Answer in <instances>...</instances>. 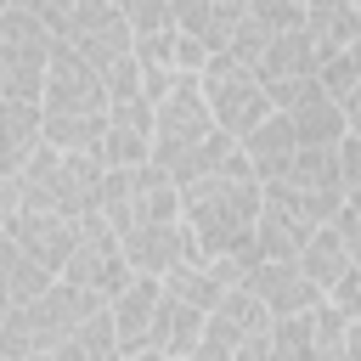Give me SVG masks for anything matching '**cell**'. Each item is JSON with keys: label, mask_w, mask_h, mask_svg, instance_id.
<instances>
[{"label": "cell", "mask_w": 361, "mask_h": 361, "mask_svg": "<svg viewBox=\"0 0 361 361\" xmlns=\"http://www.w3.org/2000/svg\"><path fill=\"white\" fill-rule=\"evenodd\" d=\"M6 237H11V248H17V254H28V259H34V265H45L51 276H62V265H68V254H73V243H79V220L23 209V214L6 226Z\"/></svg>", "instance_id": "obj_14"}, {"label": "cell", "mask_w": 361, "mask_h": 361, "mask_svg": "<svg viewBox=\"0 0 361 361\" xmlns=\"http://www.w3.org/2000/svg\"><path fill=\"white\" fill-rule=\"evenodd\" d=\"M34 152H39V107L0 102V175H23Z\"/></svg>", "instance_id": "obj_24"}, {"label": "cell", "mask_w": 361, "mask_h": 361, "mask_svg": "<svg viewBox=\"0 0 361 361\" xmlns=\"http://www.w3.org/2000/svg\"><path fill=\"white\" fill-rule=\"evenodd\" d=\"M310 282H316V293L327 299L338 282H344V271H350V248H344V237L333 231V226H316L310 237H305V248H299V259H293Z\"/></svg>", "instance_id": "obj_23"}, {"label": "cell", "mask_w": 361, "mask_h": 361, "mask_svg": "<svg viewBox=\"0 0 361 361\" xmlns=\"http://www.w3.org/2000/svg\"><path fill=\"white\" fill-rule=\"evenodd\" d=\"M197 90H203V107H209V118H214V130L226 141H243L271 118L265 85L237 56H209V68L197 73Z\"/></svg>", "instance_id": "obj_8"}, {"label": "cell", "mask_w": 361, "mask_h": 361, "mask_svg": "<svg viewBox=\"0 0 361 361\" xmlns=\"http://www.w3.org/2000/svg\"><path fill=\"white\" fill-rule=\"evenodd\" d=\"M305 237H310V226H299L293 214H282L276 203H265L259 220H254V243H248V254H254V265H282V259H299Z\"/></svg>", "instance_id": "obj_22"}, {"label": "cell", "mask_w": 361, "mask_h": 361, "mask_svg": "<svg viewBox=\"0 0 361 361\" xmlns=\"http://www.w3.org/2000/svg\"><path fill=\"white\" fill-rule=\"evenodd\" d=\"M51 62V34L34 6H0V102L39 107Z\"/></svg>", "instance_id": "obj_7"}, {"label": "cell", "mask_w": 361, "mask_h": 361, "mask_svg": "<svg viewBox=\"0 0 361 361\" xmlns=\"http://www.w3.org/2000/svg\"><path fill=\"white\" fill-rule=\"evenodd\" d=\"M158 288H164L169 299H180V305H192V310H203V316L220 305V288H214V276H209L203 265H180V271H169Z\"/></svg>", "instance_id": "obj_25"}, {"label": "cell", "mask_w": 361, "mask_h": 361, "mask_svg": "<svg viewBox=\"0 0 361 361\" xmlns=\"http://www.w3.org/2000/svg\"><path fill=\"white\" fill-rule=\"evenodd\" d=\"M158 282L152 276H130V288L107 305V316H113V338H118V355H135V350H147V327H152V310H158Z\"/></svg>", "instance_id": "obj_19"}, {"label": "cell", "mask_w": 361, "mask_h": 361, "mask_svg": "<svg viewBox=\"0 0 361 361\" xmlns=\"http://www.w3.org/2000/svg\"><path fill=\"white\" fill-rule=\"evenodd\" d=\"M344 361H361V316H355L350 333H344Z\"/></svg>", "instance_id": "obj_32"}, {"label": "cell", "mask_w": 361, "mask_h": 361, "mask_svg": "<svg viewBox=\"0 0 361 361\" xmlns=\"http://www.w3.org/2000/svg\"><path fill=\"white\" fill-rule=\"evenodd\" d=\"M333 164H338V186H344V197L361 192V141H355V135H344V141L333 147Z\"/></svg>", "instance_id": "obj_28"}, {"label": "cell", "mask_w": 361, "mask_h": 361, "mask_svg": "<svg viewBox=\"0 0 361 361\" xmlns=\"http://www.w3.org/2000/svg\"><path fill=\"white\" fill-rule=\"evenodd\" d=\"M271 361H310V310L271 322Z\"/></svg>", "instance_id": "obj_26"}, {"label": "cell", "mask_w": 361, "mask_h": 361, "mask_svg": "<svg viewBox=\"0 0 361 361\" xmlns=\"http://www.w3.org/2000/svg\"><path fill=\"white\" fill-rule=\"evenodd\" d=\"M254 79H259L265 90H271V85H305V79H316V51H310L305 28L276 34V39L265 45V56L254 62Z\"/></svg>", "instance_id": "obj_21"}, {"label": "cell", "mask_w": 361, "mask_h": 361, "mask_svg": "<svg viewBox=\"0 0 361 361\" xmlns=\"http://www.w3.org/2000/svg\"><path fill=\"white\" fill-rule=\"evenodd\" d=\"M0 361H6V355H0Z\"/></svg>", "instance_id": "obj_36"}, {"label": "cell", "mask_w": 361, "mask_h": 361, "mask_svg": "<svg viewBox=\"0 0 361 361\" xmlns=\"http://www.w3.org/2000/svg\"><path fill=\"white\" fill-rule=\"evenodd\" d=\"M102 169H141L152 164V107L141 96L107 102V130H102Z\"/></svg>", "instance_id": "obj_13"}, {"label": "cell", "mask_w": 361, "mask_h": 361, "mask_svg": "<svg viewBox=\"0 0 361 361\" xmlns=\"http://www.w3.org/2000/svg\"><path fill=\"white\" fill-rule=\"evenodd\" d=\"M0 237H6V231H0Z\"/></svg>", "instance_id": "obj_34"}, {"label": "cell", "mask_w": 361, "mask_h": 361, "mask_svg": "<svg viewBox=\"0 0 361 361\" xmlns=\"http://www.w3.org/2000/svg\"><path fill=\"white\" fill-rule=\"evenodd\" d=\"M243 288L271 310V322H282V316H305V310H316V305H322L316 282H310L293 259H282V265H248Z\"/></svg>", "instance_id": "obj_15"}, {"label": "cell", "mask_w": 361, "mask_h": 361, "mask_svg": "<svg viewBox=\"0 0 361 361\" xmlns=\"http://www.w3.org/2000/svg\"><path fill=\"white\" fill-rule=\"evenodd\" d=\"M243 6H248V0H186V6H175V34L197 39L209 56H226L231 39H237Z\"/></svg>", "instance_id": "obj_16"}, {"label": "cell", "mask_w": 361, "mask_h": 361, "mask_svg": "<svg viewBox=\"0 0 361 361\" xmlns=\"http://www.w3.org/2000/svg\"><path fill=\"white\" fill-rule=\"evenodd\" d=\"M118 361H169V355H158V350H135V355H118Z\"/></svg>", "instance_id": "obj_33"}, {"label": "cell", "mask_w": 361, "mask_h": 361, "mask_svg": "<svg viewBox=\"0 0 361 361\" xmlns=\"http://www.w3.org/2000/svg\"><path fill=\"white\" fill-rule=\"evenodd\" d=\"M344 135H355V141H361V90L344 102Z\"/></svg>", "instance_id": "obj_31"}, {"label": "cell", "mask_w": 361, "mask_h": 361, "mask_svg": "<svg viewBox=\"0 0 361 361\" xmlns=\"http://www.w3.org/2000/svg\"><path fill=\"white\" fill-rule=\"evenodd\" d=\"M237 141H226L203 107L197 79H180L158 107H152V169L169 175L175 186H192L203 175H220Z\"/></svg>", "instance_id": "obj_3"}, {"label": "cell", "mask_w": 361, "mask_h": 361, "mask_svg": "<svg viewBox=\"0 0 361 361\" xmlns=\"http://www.w3.org/2000/svg\"><path fill=\"white\" fill-rule=\"evenodd\" d=\"M11 265H17V248L0 237V322L11 316Z\"/></svg>", "instance_id": "obj_30"}, {"label": "cell", "mask_w": 361, "mask_h": 361, "mask_svg": "<svg viewBox=\"0 0 361 361\" xmlns=\"http://www.w3.org/2000/svg\"><path fill=\"white\" fill-rule=\"evenodd\" d=\"M197 338H203V310L158 293V310H152V327H147V350H158L169 361H192L197 355Z\"/></svg>", "instance_id": "obj_18"}, {"label": "cell", "mask_w": 361, "mask_h": 361, "mask_svg": "<svg viewBox=\"0 0 361 361\" xmlns=\"http://www.w3.org/2000/svg\"><path fill=\"white\" fill-rule=\"evenodd\" d=\"M39 113L45 118H102L107 113V90L96 79V68H85L68 45L51 39V62H45V90H39Z\"/></svg>", "instance_id": "obj_10"}, {"label": "cell", "mask_w": 361, "mask_h": 361, "mask_svg": "<svg viewBox=\"0 0 361 361\" xmlns=\"http://www.w3.org/2000/svg\"><path fill=\"white\" fill-rule=\"evenodd\" d=\"M118 243H124V265H130V276H152V282H164V276L180 271V265H203V254H197L186 220L141 226V231H130V237H118Z\"/></svg>", "instance_id": "obj_12"}, {"label": "cell", "mask_w": 361, "mask_h": 361, "mask_svg": "<svg viewBox=\"0 0 361 361\" xmlns=\"http://www.w3.org/2000/svg\"><path fill=\"white\" fill-rule=\"evenodd\" d=\"M17 214H23V186H17V175H0V231H6Z\"/></svg>", "instance_id": "obj_29"}, {"label": "cell", "mask_w": 361, "mask_h": 361, "mask_svg": "<svg viewBox=\"0 0 361 361\" xmlns=\"http://www.w3.org/2000/svg\"><path fill=\"white\" fill-rule=\"evenodd\" d=\"M355 11H361V6H355Z\"/></svg>", "instance_id": "obj_35"}, {"label": "cell", "mask_w": 361, "mask_h": 361, "mask_svg": "<svg viewBox=\"0 0 361 361\" xmlns=\"http://www.w3.org/2000/svg\"><path fill=\"white\" fill-rule=\"evenodd\" d=\"M124 23H130V39H152V34H169L175 28V6L169 0H130L124 6Z\"/></svg>", "instance_id": "obj_27"}, {"label": "cell", "mask_w": 361, "mask_h": 361, "mask_svg": "<svg viewBox=\"0 0 361 361\" xmlns=\"http://www.w3.org/2000/svg\"><path fill=\"white\" fill-rule=\"evenodd\" d=\"M259 209H265V192H259V180H254L243 152H231L220 175H203V180L180 186V220H186V231H192L203 259L248 254Z\"/></svg>", "instance_id": "obj_1"}, {"label": "cell", "mask_w": 361, "mask_h": 361, "mask_svg": "<svg viewBox=\"0 0 361 361\" xmlns=\"http://www.w3.org/2000/svg\"><path fill=\"white\" fill-rule=\"evenodd\" d=\"M45 34L56 45H68L85 68H96L107 102H130L141 96L135 85V39H130V23H124V6L113 0H68V6H34Z\"/></svg>", "instance_id": "obj_2"}, {"label": "cell", "mask_w": 361, "mask_h": 361, "mask_svg": "<svg viewBox=\"0 0 361 361\" xmlns=\"http://www.w3.org/2000/svg\"><path fill=\"white\" fill-rule=\"evenodd\" d=\"M96 214L113 226V237H130L141 226L180 220V186L169 175H158L152 164H141V169H107L102 192H96Z\"/></svg>", "instance_id": "obj_6"}, {"label": "cell", "mask_w": 361, "mask_h": 361, "mask_svg": "<svg viewBox=\"0 0 361 361\" xmlns=\"http://www.w3.org/2000/svg\"><path fill=\"white\" fill-rule=\"evenodd\" d=\"M271 333V310L248 293V288H231L220 293V305L203 316V338H197V355L192 361H231L248 338Z\"/></svg>", "instance_id": "obj_11"}, {"label": "cell", "mask_w": 361, "mask_h": 361, "mask_svg": "<svg viewBox=\"0 0 361 361\" xmlns=\"http://www.w3.org/2000/svg\"><path fill=\"white\" fill-rule=\"evenodd\" d=\"M96 310H107V305H96L90 293L56 282L51 293H39L34 305H23V310H11V316L0 322V355H6V361H39V355L62 350Z\"/></svg>", "instance_id": "obj_4"}, {"label": "cell", "mask_w": 361, "mask_h": 361, "mask_svg": "<svg viewBox=\"0 0 361 361\" xmlns=\"http://www.w3.org/2000/svg\"><path fill=\"white\" fill-rule=\"evenodd\" d=\"M56 282H68V288L90 293L96 305H113V299L130 288L124 243L113 237V226H107L102 214H85V220H79V243H73V254H68V265H62V276H56Z\"/></svg>", "instance_id": "obj_9"}, {"label": "cell", "mask_w": 361, "mask_h": 361, "mask_svg": "<svg viewBox=\"0 0 361 361\" xmlns=\"http://www.w3.org/2000/svg\"><path fill=\"white\" fill-rule=\"evenodd\" d=\"M305 39H310L316 68H322L327 56H338V51H350L361 39V11L350 0H310L305 6Z\"/></svg>", "instance_id": "obj_17"}, {"label": "cell", "mask_w": 361, "mask_h": 361, "mask_svg": "<svg viewBox=\"0 0 361 361\" xmlns=\"http://www.w3.org/2000/svg\"><path fill=\"white\" fill-rule=\"evenodd\" d=\"M282 118L293 124L299 147H338V141H344V107H338L322 85H310V90H305Z\"/></svg>", "instance_id": "obj_20"}, {"label": "cell", "mask_w": 361, "mask_h": 361, "mask_svg": "<svg viewBox=\"0 0 361 361\" xmlns=\"http://www.w3.org/2000/svg\"><path fill=\"white\" fill-rule=\"evenodd\" d=\"M102 158H79V152H51L39 147L17 186H23V209H39V214H62V220H85L96 214V192H102Z\"/></svg>", "instance_id": "obj_5"}]
</instances>
